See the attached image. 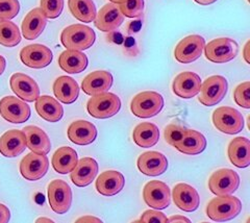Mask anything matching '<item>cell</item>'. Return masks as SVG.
<instances>
[{
  "label": "cell",
  "instance_id": "cell-1",
  "mask_svg": "<svg viewBox=\"0 0 250 223\" xmlns=\"http://www.w3.org/2000/svg\"><path fill=\"white\" fill-rule=\"evenodd\" d=\"M242 211V203L236 196L222 195L213 198L207 205V215L217 222L229 221L236 218Z\"/></svg>",
  "mask_w": 250,
  "mask_h": 223
},
{
  "label": "cell",
  "instance_id": "cell-2",
  "mask_svg": "<svg viewBox=\"0 0 250 223\" xmlns=\"http://www.w3.org/2000/svg\"><path fill=\"white\" fill-rule=\"evenodd\" d=\"M96 35L94 30L83 24H73L67 26L62 32L61 42L67 49L85 50L95 43Z\"/></svg>",
  "mask_w": 250,
  "mask_h": 223
},
{
  "label": "cell",
  "instance_id": "cell-3",
  "mask_svg": "<svg viewBox=\"0 0 250 223\" xmlns=\"http://www.w3.org/2000/svg\"><path fill=\"white\" fill-rule=\"evenodd\" d=\"M164 107L163 96L154 91H144L137 94L130 102V111L138 118H151Z\"/></svg>",
  "mask_w": 250,
  "mask_h": 223
},
{
  "label": "cell",
  "instance_id": "cell-4",
  "mask_svg": "<svg viewBox=\"0 0 250 223\" xmlns=\"http://www.w3.org/2000/svg\"><path fill=\"white\" fill-rule=\"evenodd\" d=\"M121 109L120 98L114 93H104L92 96L87 103L88 113L96 119L111 118Z\"/></svg>",
  "mask_w": 250,
  "mask_h": 223
},
{
  "label": "cell",
  "instance_id": "cell-5",
  "mask_svg": "<svg viewBox=\"0 0 250 223\" xmlns=\"http://www.w3.org/2000/svg\"><path fill=\"white\" fill-rule=\"evenodd\" d=\"M206 58L216 64L230 61L238 56L239 45L229 38H218L205 45Z\"/></svg>",
  "mask_w": 250,
  "mask_h": 223
},
{
  "label": "cell",
  "instance_id": "cell-6",
  "mask_svg": "<svg viewBox=\"0 0 250 223\" xmlns=\"http://www.w3.org/2000/svg\"><path fill=\"white\" fill-rule=\"evenodd\" d=\"M214 126L223 134L236 135L244 128V118L233 107L221 106L213 113Z\"/></svg>",
  "mask_w": 250,
  "mask_h": 223
},
{
  "label": "cell",
  "instance_id": "cell-7",
  "mask_svg": "<svg viewBox=\"0 0 250 223\" xmlns=\"http://www.w3.org/2000/svg\"><path fill=\"white\" fill-rule=\"evenodd\" d=\"M240 186L239 174L229 168L218 169L208 180V188L216 196L230 195Z\"/></svg>",
  "mask_w": 250,
  "mask_h": 223
},
{
  "label": "cell",
  "instance_id": "cell-8",
  "mask_svg": "<svg viewBox=\"0 0 250 223\" xmlns=\"http://www.w3.org/2000/svg\"><path fill=\"white\" fill-rule=\"evenodd\" d=\"M229 83L221 75H213L207 79L200 87L198 101L205 106H213L220 102L228 93Z\"/></svg>",
  "mask_w": 250,
  "mask_h": 223
},
{
  "label": "cell",
  "instance_id": "cell-9",
  "mask_svg": "<svg viewBox=\"0 0 250 223\" xmlns=\"http://www.w3.org/2000/svg\"><path fill=\"white\" fill-rule=\"evenodd\" d=\"M48 202L53 212L67 213L72 204V191L69 184L62 180H54L48 184Z\"/></svg>",
  "mask_w": 250,
  "mask_h": 223
},
{
  "label": "cell",
  "instance_id": "cell-10",
  "mask_svg": "<svg viewBox=\"0 0 250 223\" xmlns=\"http://www.w3.org/2000/svg\"><path fill=\"white\" fill-rule=\"evenodd\" d=\"M206 41L199 35H191L181 40L174 49V57L182 64H190L199 59Z\"/></svg>",
  "mask_w": 250,
  "mask_h": 223
},
{
  "label": "cell",
  "instance_id": "cell-11",
  "mask_svg": "<svg viewBox=\"0 0 250 223\" xmlns=\"http://www.w3.org/2000/svg\"><path fill=\"white\" fill-rule=\"evenodd\" d=\"M143 198L146 204L152 209H166L171 203L170 188L161 181H150L143 189Z\"/></svg>",
  "mask_w": 250,
  "mask_h": 223
},
{
  "label": "cell",
  "instance_id": "cell-12",
  "mask_svg": "<svg viewBox=\"0 0 250 223\" xmlns=\"http://www.w3.org/2000/svg\"><path fill=\"white\" fill-rule=\"evenodd\" d=\"M0 115L6 121L20 124L29 119L30 107L19 98L5 96L0 101Z\"/></svg>",
  "mask_w": 250,
  "mask_h": 223
},
{
  "label": "cell",
  "instance_id": "cell-13",
  "mask_svg": "<svg viewBox=\"0 0 250 223\" xmlns=\"http://www.w3.org/2000/svg\"><path fill=\"white\" fill-rule=\"evenodd\" d=\"M49 161L46 155L31 151L20 162V173L27 181H38L44 178L48 171Z\"/></svg>",
  "mask_w": 250,
  "mask_h": 223
},
{
  "label": "cell",
  "instance_id": "cell-14",
  "mask_svg": "<svg viewBox=\"0 0 250 223\" xmlns=\"http://www.w3.org/2000/svg\"><path fill=\"white\" fill-rule=\"evenodd\" d=\"M52 51L42 44H31L23 47L20 51V60L29 68L42 69L52 61Z\"/></svg>",
  "mask_w": 250,
  "mask_h": 223
},
{
  "label": "cell",
  "instance_id": "cell-15",
  "mask_svg": "<svg viewBox=\"0 0 250 223\" xmlns=\"http://www.w3.org/2000/svg\"><path fill=\"white\" fill-rule=\"evenodd\" d=\"M11 89L22 101L34 102L40 96V88L30 76L24 73H15L10 80Z\"/></svg>",
  "mask_w": 250,
  "mask_h": 223
},
{
  "label": "cell",
  "instance_id": "cell-16",
  "mask_svg": "<svg viewBox=\"0 0 250 223\" xmlns=\"http://www.w3.org/2000/svg\"><path fill=\"white\" fill-rule=\"evenodd\" d=\"M124 16L119 9V4L107 3L96 14L94 24L101 32L111 33L122 24Z\"/></svg>",
  "mask_w": 250,
  "mask_h": 223
},
{
  "label": "cell",
  "instance_id": "cell-17",
  "mask_svg": "<svg viewBox=\"0 0 250 223\" xmlns=\"http://www.w3.org/2000/svg\"><path fill=\"white\" fill-rule=\"evenodd\" d=\"M201 87L200 76L194 72L179 73L172 83L173 93L183 99H191L196 96Z\"/></svg>",
  "mask_w": 250,
  "mask_h": 223
},
{
  "label": "cell",
  "instance_id": "cell-18",
  "mask_svg": "<svg viewBox=\"0 0 250 223\" xmlns=\"http://www.w3.org/2000/svg\"><path fill=\"white\" fill-rule=\"evenodd\" d=\"M172 198L175 205L184 212H194L198 209L200 198L198 192L188 183H177L172 190Z\"/></svg>",
  "mask_w": 250,
  "mask_h": 223
},
{
  "label": "cell",
  "instance_id": "cell-19",
  "mask_svg": "<svg viewBox=\"0 0 250 223\" xmlns=\"http://www.w3.org/2000/svg\"><path fill=\"white\" fill-rule=\"evenodd\" d=\"M139 170L147 176H159L165 173L168 168V160L159 151H147L138 159Z\"/></svg>",
  "mask_w": 250,
  "mask_h": 223
},
{
  "label": "cell",
  "instance_id": "cell-20",
  "mask_svg": "<svg viewBox=\"0 0 250 223\" xmlns=\"http://www.w3.org/2000/svg\"><path fill=\"white\" fill-rule=\"evenodd\" d=\"M26 149V138L19 129H11L0 137V153L6 158H16Z\"/></svg>",
  "mask_w": 250,
  "mask_h": 223
},
{
  "label": "cell",
  "instance_id": "cell-21",
  "mask_svg": "<svg viewBox=\"0 0 250 223\" xmlns=\"http://www.w3.org/2000/svg\"><path fill=\"white\" fill-rule=\"evenodd\" d=\"M72 182L77 187H87L95 180L98 173V164L92 158H83L70 172Z\"/></svg>",
  "mask_w": 250,
  "mask_h": 223
},
{
  "label": "cell",
  "instance_id": "cell-22",
  "mask_svg": "<svg viewBox=\"0 0 250 223\" xmlns=\"http://www.w3.org/2000/svg\"><path fill=\"white\" fill-rule=\"evenodd\" d=\"M113 84V75L104 70L94 71L88 74L82 81V89L87 95L94 96L104 93L111 89Z\"/></svg>",
  "mask_w": 250,
  "mask_h": 223
},
{
  "label": "cell",
  "instance_id": "cell-23",
  "mask_svg": "<svg viewBox=\"0 0 250 223\" xmlns=\"http://www.w3.org/2000/svg\"><path fill=\"white\" fill-rule=\"evenodd\" d=\"M67 135L69 140L76 145H89L96 140L97 129L89 121L77 120L69 125Z\"/></svg>",
  "mask_w": 250,
  "mask_h": 223
},
{
  "label": "cell",
  "instance_id": "cell-24",
  "mask_svg": "<svg viewBox=\"0 0 250 223\" xmlns=\"http://www.w3.org/2000/svg\"><path fill=\"white\" fill-rule=\"evenodd\" d=\"M125 179L121 172L108 170L101 173L96 180V190L104 196H114L124 188Z\"/></svg>",
  "mask_w": 250,
  "mask_h": 223
},
{
  "label": "cell",
  "instance_id": "cell-25",
  "mask_svg": "<svg viewBox=\"0 0 250 223\" xmlns=\"http://www.w3.org/2000/svg\"><path fill=\"white\" fill-rule=\"evenodd\" d=\"M47 18L40 7L31 10L22 21V35L26 40H35L46 27Z\"/></svg>",
  "mask_w": 250,
  "mask_h": 223
},
{
  "label": "cell",
  "instance_id": "cell-26",
  "mask_svg": "<svg viewBox=\"0 0 250 223\" xmlns=\"http://www.w3.org/2000/svg\"><path fill=\"white\" fill-rule=\"evenodd\" d=\"M26 138V147L39 155H47L51 149L48 136L40 127L35 125L25 126L22 129Z\"/></svg>",
  "mask_w": 250,
  "mask_h": 223
},
{
  "label": "cell",
  "instance_id": "cell-27",
  "mask_svg": "<svg viewBox=\"0 0 250 223\" xmlns=\"http://www.w3.org/2000/svg\"><path fill=\"white\" fill-rule=\"evenodd\" d=\"M228 155L232 165L238 168H246L250 165V141L245 137L234 138L230 141Z\"/></svg>",
  "mask_w": 250,
  "mask_h": 223
},
{
  "label": "cell",
  "instance_id": "cell-28",
  "mask_svg": "<svg viewBox=\"0 0 250 223\" xmlns=\"http://www.w3.org/2000/svg\"><path fill=\"white\" fill-rule=\"evenodd\" d=\"M174 147L185 155L196 156L206 149L207 140L205 136L197 130L187 129L184 137L174 145Z\"/></svg>",
  "mask_w": 250,
  "mask_h": 223
},
{
  "label": "cell",
  "instance_id": "cell-29",
  "mask_svg": "<svg viewBox=\"0 0 250 223\" xmlns=\"http://www.w3.org/2000/svg\"><path fill=\"white\" fill-rule=\"evenodd\" d=\"M53 93L61 102L71 104L80 96V87L70 76H60L53 83Z\"/></svg>",
  "mask_w": 250,
  "mask_h": 223
},
{
  "label": "cell",
  "instance_id": "cell-30",
  "mask_svg": "<svg viewBox=\"0 0 250 223\" xmlns=\"http://www.w3.org/2000/svg\"><path fill=\"white\" fill-rule=\"evenodd\" d=\"M35 106L39 116L48 122H58L64 116L62 106L56 98L51 96H39L36 101Z\"/></svg>",
  "mask_w": 250,
  "mask_h": 223
},
{
  "label": "cell",
  "instance_id": "cell-31",
  "mask_svg": "<svg viewBox=\"0 0 250 223\" xmlns=\"http://www.w3.org/2000/svg\"><path fill=\"white\" fill-rule=\"evenodd\" d=\"M59 65L67 73H81L88 67V58L82 51L67 49L59 57Z\"/></svg>",
  "mask_w": 250,
  "mask_h": 223
},
{
  "label": "cell",
  "instance_id": "cell-32",
  "mask_svg": "<svg viewBox=\"0 0 250 223\" xmlns=\"http://www.w3.org/2000/svg\"><path fill=\"white\" fill-rule=\"evenodd\" d=\"M132 139L140 147L150 148L159 142L160 130L153 123L142 122L135 127Z\"/></svg>",
  "mask_w": 250,
  "mask_h": 223
},
{
  "label": "cell",
  "instance_id": "cell-33",
  "mask_svg": "<svg viewBox=\"0 0 250 223\" xmlns=\"http://www.w3.org/2000/svg\"><path fill=\"white\" fill-rule=\"evenodd\" d=\"M77 161V152L69 146H62L54 152L51 163L53 169L58 173L67 174L73 170Z\"/></svg>",
  "mask_w": 250,
  "mask_h": 223
},
{
  "label": "cell",
  "instance_id": "cell-34",
  "mask_svg": "<svg viewBox=\"0 0 250 223\" xmlns=\"http://www.w3.org/2000/svg\"><path fill=\"white\" fill-rule=\"evenodd\" d=\"M72 16L83 23H90L96 17V6L93 0H68Z\"/></svg>",
  "mask_w": 250,
  "mask_h": 223
},
{
  "label": "cell",
  "instance_id": "cell-35",
  "mask_svg": "<svg viewBox=\"0 0 250 223\" xmlns=\"http://www.w3.org/2000/svg\"><path fill=\"white\" fill-rule=\"evenodd\" d=\"M21 42V33L18 26L10 20H0V45L15 47Z\"/></svg>",
  "mask_w": 250,
  "mask_h": 223
},
{
  "label": "cell",
  "instance_id": "cell-36",
  "mask_svg": "<svg viewBox=\"0 0 250 223\" xmlns=\"http://www.w3.org/2000/svg\"><path fill=\"white\" fill-rule=\"evenodd\" d=\"M123 16L127 18H138L144 12V0H124L119 4Z\"/></svg>",
  "mask_w": 250,
  "mask_h": 223
},
{
  "label": "cell",
  "instance_id": "cell-37",
  "mask_svg": "<svg viewBox=\"0 0 250 223\" xmlns=\"http://www.w3.org/2000/svg\"><path fill=\"white\" fill-rule=\"evenodd\" d=\"M40 4V9L48 19L60 17L64 9V0H41Z\"/></svg>",
  "mask_w": 250,
  "mask_h": 223
},
{
  "label": "cell",
  "instance_id": "cell-38",
  "mask_svg": "<svg viewBox=\"0 0 250 223\" xmlns=\"http://www.w3.org/2000/svg\"><path fill=\"white\" fill-rule=\"evenodd\" d=\"M187 129L188 128L181 124L171 123V124L167 125L165 127V130H164V138H165V141L169 145L174 146L184 137Z\"/></svg>",
  "mask_w": 250,
  "mask_h": 223
},
{
  "label": "cell",
  "instance_id": "cell-39",
  "mask_svg": "<svg viewBox=\"0 0 250 223\" xmlns=\"http://www.w3.org/2000/svg\"><path fill=\"white\" fill-rule=\"evenodd\" d=\"M18 0H0V20H11L19 14Z\"/></svg>",
  "mask_w": 250,
  "mask_h": 223
},
{
  "label": "cell",
  "instance_id": "cell-40",
  "mask_svg": "<svg viewBox=\"0 0 250 223\" xmlns=\"http://www.w3.org/2000/svg\"><path fill=\"white\" fill-rule=\"evenodd\" d=\"M250 82L245 81L240 83L233 91V98L236 103L244 109H250V98H249Z\"/></svg>",
  "mask_w": 250,
  "mask_h": 223
},
{
  "label": "cell",
  "instance_id": "cell-41",
  "mask_svg": "<svg viewBox=\"0 0 250 223\" xmlns=\"http://www.w3.org/2000/svg\"><path fill=\"white\" fill-rule=\"evenodd\" d=\"M141 222H162V223H167L168 218L165 216V214L162 212L155 211V210H147L145 211L142 216L140 218Z\"/></svg>",
  "mask_w": 250,
  "mask_h": 223
},
{
  "label": "cell",
  "instance_id": "cell-42",
  "mask_svg": "<svg viewBox=\"0 0 250 223\" xmlns=\"http://www.w3.org/2000/svg\"><path fill=\"white\" fill-rule=\"evenodd\" d=\"M11 213L7 206L0 203V223H7L10 221Z\"/></svg>",
  "mask_w": 250,
  "mask_h": 223
},
{
  "label": "cell",
  "instance_id": "cell-43",
  "mask_svg": "<svg viewBox=\"0 0 250 223\" xmlns=\"http://www.w3.org/2000/svg\"><path fill=\"white\" fill-rule=\"evenodd\" d=\"M141 27H142V21H141V20L131 21V22H129V24L127 26V33L129 35L136 34L141 29Z\"/></svg>",
  "mask_w": 250,
  "mask_h": 223
},
{
  "label": "cell",
  "instance_id": "cell-44",
  "mask_svg": "<svg viewBox=\"0 0 250 223\" xmlns=\"http://www.w3.org/2000/svg\"><path fill=\"white\" fill-rule=\"evenodd\" d=\"M107 40L109 42L115 43V44H121L124 41V38L120 33L114 32V30H113V32H111V34L107 36Z\"/></svg>",
  "mask_w": 250,
  "mask_h": 223
},
{
  "label": "cell",
  "instance_id": "cell-45",
  "mask_svg": "<svg viewBox=\"0 0 250 223\" xmlns=\"http://www.w3.org/2000/svg\"><path fill=\"white\" fill-rule=\"evenodd\" d=\"M124 47L126 48V50L127 51H129V50H135L137 47H136V41H135V39L134 38H131V37H127L126 39H124Z\"/></svg>",
  "mask_w": 250,
  "mask_h": 223
},
{
  "label": "cell",
  "instance_id": "cell-46",
  "mask_svg": "<svg viewBox=\"0 0 250 223\" xmlns=\"http://www.w3.org/2000/svg\"><path fill=\"white\" fill-rule=\"evenodd\" d=\"M168 222H190V219H188L184 216H181V215H175V216H172L168 219Z\"/></svg>",
  "mask_w": 250,
  "mask_h": 223
},
{
  "label": "cell",
  "instance_id": "cell-47",
  "mask_svg": "<svg viewBox=\"0 0 250 223\" xmlns=\"http://www.w3.org/2000/svg\"><path fill=\"white\" fill-rule=\"evenodd\" d=\"M76 222H103L101 219L97 217H93V216H84L80 219H77Z\"/></svg>",
  "mask_w": 250,
  "mask_h": 223
},
{
  "label": "cell",
  "instance_id": "cell-48",
  "mask_svg": "<svg viewBox=\"0 0 250 223\" xmlns=\"http://www.w3.org/2000/svg\"><path fill=\"white\" fill-rule=\"evenodd\" d=\"M249 45H250V41H248V42L246 43L245 47H244V51H243V52H244L243 56H244V59H245L247 64H250V59H249V57H250V53H249Z\"/></svg>",
  "mask_w": 250,
  "mask_h": 223
},
{
  "label": "cell",
  "instance_id": "cell-49",
  "mask_svg": "<svg viewBox=\"0 0 250 223\" xmlns=\"http://www.w3.org/2000/svg\"><path fill=\"white\" fill-rule=\"evenodd\" d=\"M5 66H6L5 59L2 56H0V75H1L4 72Z\"/></svg>",
  "mask_w": 250,
  "mask_h": 223
},
{
  "label": "cell",
  "instance_id": "cell-50",
  "mask_svg": "<svg viewBox=\"0 0 250 223\" xmlns=\"http://www.w3.org/2000/svg\"><path fill=\"white\" fill-rule=\"evenodd\" d=\"M194 1L200 5H208V4H212V3L216 2L217 0H194Z\"/></svg>",
  "mask_w": 250,
  "mask_h": 223
},
{
  "label": "cell",
  "instance_id": "cell-51",
  "mask_svg": "<svg viewBox=\"0 0 250 223\" xmlns=\"http://www.w3.org/2000/svg\"><path fill=\"white\" fill-rule=\"evenodd\" d=\"M36 222H53V220H51V219H49V218H39V219H37L36 220Z\"/></svg>",
  "mask_w": 250,
  "mask_h": 223
},
{
  "label": "cell",
  "instance_id": "cell-52",
  "mask_svg": "<svg viewBox=\"0 0 250 223\" xmlns=\"http://www.w3.org/2000/svg\"><path fill=\"white\" fill-rule=\"evenodd\" d=\"M112 3H115V4H121L124 0H109Z\"/></svg>",
  "mask_w": 250,
  "mask_h": 223
},
{
  "label": "cell",
  "instance_id": "cell-53",
  "mask_svg": "<svg viewBox=\"0 0 250 223\" xmlns=\"http://www.w3.org/2000/svg\"><path fill=\"white\" fill-rule=\"evenodd\" d=\"M248 1H249V0H248Z\"/></svg>",
  "mask_w": 250,
  "mask_h": 223
}]
</instances>
